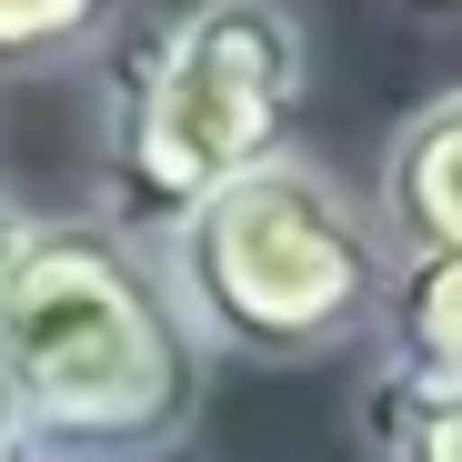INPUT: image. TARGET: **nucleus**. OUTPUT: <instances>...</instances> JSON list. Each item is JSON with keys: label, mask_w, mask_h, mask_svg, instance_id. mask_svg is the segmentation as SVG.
<instances>
[{"label": "nucleus", "mask_w": 462, "mask_h": 462, "mask_svg": "<svg viewBox=\"0 0 462 462\" xmlns=\"http://www.w3.org/2000/svg\"><path fill=\"white\" fill-rule=\"evenodd\" d=\"M0 372L21 393L31 462H162L211 402V342L191 332L162 252L70 211L0 301Z\"/></svg>", "instance_id": "obj_1"}, {"label": "nucleus", "mask_w": 462, "mask_h": 462, "mask_svg": "<svg viewBox=\"0 0 462 462\" xmlns=\"http://www.w3.org/2000/svg\"><path fill=\"white\" fill-rule=\"evenodd\" d=\"M312 101V21L291 0H191L131 21L101 60V181L91 221L162 252L171 231L291 151Z\"/></svg>", "instance_id": "obj_2"}, {"label": "nucleus", "mask_w": 462, "mask_h": 462, "mask_svg": "<svg viewBox=\"0 0 462 462\" xmlns=\"http://www.w3.org/2000/svg\"><path fill=\"white\" fill-rule=\"evenodd\" d=\"M162 272L211 362H272V372L372 342L393 301V242L372 201L312 151H282L221 201H201L162 242Z\"/></svg>", "instance_id": "obj_3"}, {"label": "nucleus", "mask_w": 462, "mask_h": 462, "mask_svg": "<svg viewBox=\"0 0 462 462\" xmlns=\"http://www.w3.org/2000/svg\"><path fill=\"white\" fill-rule=\"evenodd\" d=\"M372 221H382V242H393V262L462 252V81L432 91L393 141H382Z\"/></svg>", "instance_id": "obj_4"}, {"label": "nucleus", "mask_w": 462, "mask_h": 462, "mask_svg": "<svg viewBox=\"0 0 462 462\" xmlns=\"http://www.w3.org/2000/svg\"><path fill=\"white\" fill-rule=\"evenodd\" d=\"M372 352H382V372H412V382H462V252L393 262V301H382Z\"/></svg>", "instance_id": "obj_5"}, {"label": "nucleus", "mask_w": 462, "mask_h": 462, "mask_svg": "<svg viewBox=\"0 0 462 462\" xmlns=\"http://www.w3.org/2000/svg\"><path fill=\"white\" fill-rule=\"evenodd\" d=\"M131 0H0V81H60L121 51Z\"/></svg>", "instance_id": "obj_6"}, {"label": "nucleus", "mask_w": 462, "mask_h": 462, "mask_svg": "<svg viewBox=\"0 0 462 462\" xmlns=\"http://www.w3.org/2000/svg\"><path fill=\"white\" fill-rule=\"evenodd\" d=\"M352 432L372 462H462V382H412V372H382L352 393Z\"/></svg>", "instance_id": "obj_7"}, {"label": "nucleus", "mask_w": 462, "mask_h": 462, "mask_svg": "<svg viewBox=\"0 0 462 462\" xmlns=\"http://www.w3.org/2000/svg\"><path fill=\"white\" fill-rule=\"evenodd\" d=\"M41 221H51V211H31L11 181H0V301H11V282H21V262H31V242H41Z\"/></svg>", "instance_id": "obj_8"}, {"label": "nucleus", "mask_w": 462, "mask_h": 462, "mask_svg": "<svg viewBox=\"0 0 462 462\" xmlns=\"http://www.w3.org/2000/svg\"><path fill=\"white\" fill-rule=\"evenodd\" d=\"M0 462H31V432H21V393H11V372H0Z\"/></svg>", "instance_id": "obj_9"}, {"label": "nucleus", "mask_w": 462, "mask_h": 462, "mask_svg": "<svg viewBox=\"0 0 462 462\" xmlns=\"http://www.w3.org/2000/svg\"><path fill=\"white\" fill-rule=\"evenodd\" d=\"M393 11H412V21H462V0H393Z\"/></svg>", "instance_id": "obj_10"}]
</instances>
